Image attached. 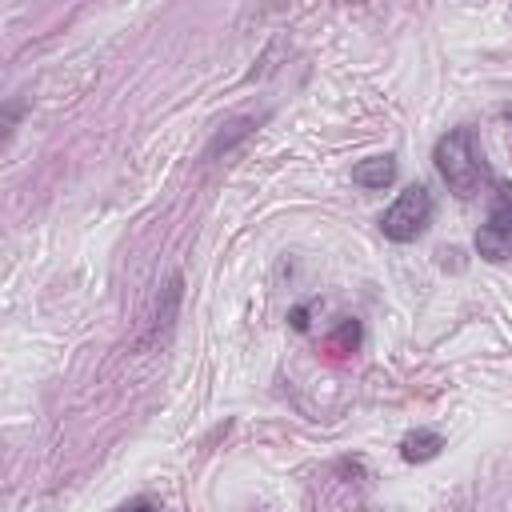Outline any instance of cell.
<instances>
[{
	"mask_svg": "<svg viewBox=\"0 0 512 512\" xmlns=\"http://www.w3.org/2000/svg\"><path fill=\"white\" fill-rule=\"evenodd\" d=\"M432 164H436L440 180L448 184V192H456L460 200L476 196V192H480V184L488 180L484 152H480L476 132H472L468 124L448 128V132L436 140V148H432Z\"/></svg>",
	"mask_w": 512,
	"mask_h": 512,
	"instance_id": "cell-1",
	"label": "cell"
},
{
	"mask_svg": "<svg viewBox=\"0 0 512 512\" xmlns=\"http://www.w3.org/2000/svg\"><path fill=\"white\" fill-rule=\"evenodd\" d=\"M432 220V192L424 184H408L380 216V232L392 240V244H408L416 240Z\"/></svg>",
	"mask_w": 512,
	"mask_h": 512,
	"instance_id": "cell-2",
	"label": "cell"
},
{
	"mask_svg": "<svg viewBox=\"0 0 512 512\" xmlns=\"http://www.w3.org/2000/svg\"><path fill=\"white\" fill-rule=\"evenodd\" d=\"M476 252L484 260H508V252H512V184L496 188L488 224H480V232H476Z\"/></svg>",
	"mask_w": 512,
	"mask_h": 512,
	"instance_id": "cell-3",
	"label": "cell"
},
{
	"mask_svg": "<svg viewBox=\"0 0 512 512\" xmlns=\"http://www.w3.org/2000/svg\"><path fill=\"white\" fill-rule=\"evenodd\" d=\"M180 296H184V276L176 272V276L160 288V296H156V304H152V316H148V332H144L140 344H156V340L172 328V320H176V312H180Z\"/></svg>",
	"mask_w": 512,
	"mask_h": 512,
	"instance_id": "cell-4",
	"label": "cell"
},
{
	"mask_svg": "<svg viewBox=\"0 0 512 512\" xmlns=\"http://www.w3.org/2000/svg\"><path fill=\"white\" fill-rule=\"evenodd\" d=\"M360 340H364V328H360V320H352V316H344L328 336H324V356L328 360H348L356 348H360Z\"/></svg>",
	"mask_w": 512,
	"mask_h": 512,
	"instance_id": "cell-5",
	"label": "cell"
},
{
	"mask_svg": "<svg viewBox=\"0 0 512 512\" xmlns=\"http://www.w3.org/2000/svg\"><path fill=\"white\" fill-rule=\"evenodd\" d=\"M260 120H264V116H236V120H228V124L212 136V144H208V152H204V156L212 160V156H220V152H232L240 140H248V136L260 128Z\"/></svg>",
	"mask_w": 512,
	"mask_h": 512,
	"instance_id": "cell-6",
	"label": "cell"
},
{
	"mask_svg": "<svg viewBox=\"0 0 512 512\" xmlns=\"http://www.w3.org/2000/svg\"><path fill=\"white\" fill-rule=\"evenodd\" d=\"M440 448H444V436H440V432H432V428H416V432H408V436L400 440V456H404L408 464L436 460V456H440Z\"/></svg>",
	"mask_w": 512,
	"mask_h": 512,
	"instance_id": "cell-7",
	"label": "cell"
},
{
	"mask_svg": "<svg viewBox=\"0 0 512 512\" xmlns=\"http://www.w3.org/2000/svg\"><path fill=\"white\" fill-rule=\"evenodd\" d=\"M352 180L360 188H388L396 180V160L392 156H368L352 168Z\"/></svg>",
	"mask_w": 512,
	"mask_h": 512,
	"instance_id": "cell-8",
	"label": "cell"
},
{
	"mask_svg": "<svg viewBox=\"0 0 512 512\" xmlns=\"http://www.w3.org/2000/svg\"><path fill=\"white\" fill-rule=\"evenodd\" d=\"M288 324H292L296 332H304V328H308V308H304V304H300V308H292V312H288Z\"/></svg>",
	"mask_w": 512,
	"mask_h": 512,
	"instance_id": "cell-9",
	"label": "cell"
},
{
	"mask_svg": "<svg viewBox=\"0 0 512 512\" xmlns=\"http://www.w3.org/2000/svg\"><path fill=\"white\" fill-rule=\"evenodd\" d=\"M160 500H152V496H132V500H124V508H156Z\"/></svg>",
	"mask_w": 512,
	"mask_h": 512,
	"instance_id": "cell-10",
	"label": "cell"
},
{
	"mask_svg": "<svg viewBox=\"0 0 512 512\" xmlns=\"http://www.w3.org/2000/svg\"><path fill=\"white\" fill-rule=\"evenodd\" d=\"M280 4H288V0H268V8H280Z\"/></svg>",
	"mask_w": 512,
	"mask_h": 512,
	"instance_id": "cell-11",
	"label": "cell"
},
{
	"mask_svg": "<svg viewBox=\"0 0 512 512\" xmlns=\"http://www.w3.org/2000/svg\"><path fill=\"white\" fill-rule=\"evenodd\" d=\"M504 116H508V120H512V108H508V112H504Z\"/></svg>",
	"mask_w": 512,
	"mask_h": 512,
	"instance_id": "cell-12",
	"label": "cell"
}]
</instances>
